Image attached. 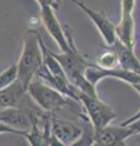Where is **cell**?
Instances as JSON below:
<instances>
[{
  "mask_svg": "<svg viewBox=\"0 0 140 146\" xmlns=\"http://www.w3.org/2000/svg\"><path fill=\"white\" fill-rule=\"evenodd\" d=\"M52 1L56 4V6H57V7H58V5H60V4H61V0H52Z\"/></svg>",
  "mask_w": 140,
  "mask_h": 146,
  "instance_id": "16",
  "label": "cell"
},
{
  "mask_svg": "<svg viewBox=\"0 0 140 146\" xmlns=\"http://www.w3.org/2000/svg\"><path fill=\"white\" fill-rule=\"evenodd\" d=\"M138 119H140V110H139L137 113H135V115H133L132 117H129V118H127L125 121L122 122L121 125H128V124H130V123H133V122L138 121Z\"/></svg>",
  "mask_w": 140,
  "mask_h": 146,
  "instance_id": "15",
  "label": "cell"
},
{
  "mask_svg": "<svg viewBox=\"0 0 140 146\" xmlns=\"http://www.w3.org/2000/svg\"><path fill=\"white\" fill-rule=\"evenodd\" d=\"M27 94L42 111L45 113H50V115L62 112L65 108H70L78 104L74 100L64 96L57 90L49 86L43 80L35 77L27 88Z\"/></svg>",
  "mask_w": 140,
  "mask_h": 146,
  "instance_id": "3",
  "label": "cell"
},
{
  "mask_svg": "<svg viewBox=\"0 0 140 146\" xmlns=\"http://www.w3.org/2000/svg\"><path fill=\"white\" fill-rule=\"evenodd\" d=\"M134 136L129 125H107L95 131L93 146H127V139Z\"/></svg>",
  "mask_w": 140,
  "mask_h": 146,
  "instance_id": "7",
  "label": "cell"
},
{
  "mask_svg": "<svg viewBox=\"0 0 140 146\" xmlns=\"http://www.w3.org/2000/svg\"><path fill=\"white\" fill-rule=\"evenodd\" d=\"M40 16H42V21L45 26V28L49 32L54 40L56 42L58 45V48L61 49L62 52H66L70 50V45L67 42L66 34H65V29L62 28V26L60 25L57 17L55 16L54 9L49 5H44L40 6Z\"/></svg>",
  "mask_w": 140,
  "mask_h": 146,
  "instance_id": "9",
  "label": "cell"
},
{
  "mask_svg": "<svg viewBox=\"0 0 140 146\" xmlns=\"http://www.w3.org/2000/svg\"><path fill=\"white\" fill-rule=\"evenodd\" d=\"M108 49L113 50L115 54L118 58V65L121 66L122 70L134 72L140 74V61L135 56L134 50L127 48L125 45L122 44L119 40H116L113 45L108 46Z\"/></svg>",
  "mask_w": 140,
  "mask_h": 146,
  "instance_id": "11",
  "label": "cell"
},
{
  "mask_svg": "<svg viewBox=\"0 0 140 146\" xmlns=\"http://www.w3.org/2000/svg\"><path fill=\"white\" fill-rule=\"evenodd\" d=\"M16 80H17V66L16 63H13V65L9 66L6 70L0 72V91L7 88L9 85H11Z\"/></svg>",
  "mask_w": 140,
  "mask_h": 146,
  "instance_id": "13",
  "label": "cell"
},
{
  "mask_svg": "<svg viewBox=\"0 0 140 146\" xmlns=\"http://www.w3.org/2000/svg\"><path fill=\"white\" fill-rule=\"evenodd\" d=\"M122 17L118 25H116L117 40L129 49L135 46V22L133 11L135 7V0H121Z\"/></svg>",
  "mask_w": 140,
  "mask_h": 146,
  "instance_id": "6",
  "label": "cell"
},
{
  "mask_svg": "<svg viewBox=\"0 0 140 146\" xmlns=\"http://www.w3.org/2000/svg\"><path fill=\"white\" fill-rule=\"evenodd\" d=\"M84 122L79 123L71 121L68 118L60 117L57 115L50 116V130L51 134L64 146L73 145L80 138L84 129Z\"/></svg>",
  "mask_w": 140,
  "mask_h": 146,
  "instance_id": "5",
  "label": "cell"
},
{
  "mask_svg": "<svg viewBox=\"0 0 140 146\" xmlns=\"http://www.w3.org/2000/svg\"><path fill=\"white\" fill-rule=\"evenodd\" d=\"M64 29H65L67 42H68V45H70V50L66 52H61V54H55L50 50L51 55L60 63V66L62 67V70H64L65 74L67 77V79H68V82L74 88L78 89V91H80V93L92 95V96H96L98 95L96 88L90 84L84 77L85 68L90 63L85 60L84 55L76 48L70 27H65Z\"/></svg>",
  "mask_w": 140,
  "mask_h": 146,
  "instance_id": "1",
  "label": "cell"
},
{
  "mask_svg": "<svg viewBox=\"0 0 140 146\" xmlns=\"http://www.w3.org/2000/svg\"><path fill=\"white\" fill-rule=\"evenodd\" d=\"M40 33L37 29H28L25 34L23 49L17 61V80L27 89L34 79L35 73L43 65V54L39 45Z\"/></svg>",
  "mask_w": 140,
  "mask_h": 146,
  "instance_id": "2",
  "label": "cell"
},
{
  "mask_svg": "<svg viewBox=\"0 0 140 146\" xmlns=\"http://www.w3.org/2000/svg\"><path fill=\"white\" fill-rule=\"evenodd\" d=\"M26 133H27V131H20V130L12 129V128H10V127H7V125L1 124V123H0V134H17V135L25 136Z\"/></svg>",
  "mask_w": 140,
  "mask_h": 146,
  "instance_id": "14",
  "label": "cell"
},
{
  "mask_svg": "<svg viewBox=\"0 0 140 146\" xmlns=\"http://www.w3.org/2000/svg\"><path fill=\"white\" fill-rule=\"evenodd\" d=\"M27 98V89L16 80L0 91V108H21Z\"/></svg>",
  "mask_w": 140,
  "mask_h": 146,
  "instance_id": "10",
  "label": "cell"
},
{
  "mask_svg": "<svg viewBox=\"0 0 140 146\" xmlns=\"http://www.w3.org/2000/svg\"><path fill=\"white\" fill-rule=\"evenodd\" d=\"M95 66L102 68V70H115L118 66V58L115 54L113 50H108V51L101 54L100 56L96 58Z\"/></svg>",
  "mask_w": 140,
  "mask_h": 146,
  "instance_id": "12",
  "label": "cell"
},
{
  "mask_svg": "<svg viewBox=\"0 0 140 146\" xmlns=\"http://www.w3.org/2000/svg\"><path fill=\"white\" fill-rule=\"evenodd\" d=\"M72 3L76 4L80 10H82L85 15H87L95 27L98 28V31L100 32L101 36L105 40V43L107 46H111L113 45L115 42L117 40V35H116V25H113L112 22L108 20L105 16V13L102 11H95L93 9L88 7L84 3L79 1V0H72Z\"/></svg>",
  "mask_w": 140,
  "mask_h": 146,
  "instance_id": "8",
  "label": "cell"
},
{
  "mask_svg": "<svg viewBox=\"0 0 140 146\" xmlns=\"http://www.w3.org/2000/svg\"><path fill=\"white\" fill-rule=\"evenodd\" d=\"M78 101L85 111L87 118L95 131H99L105 127L110 125L111 122L117 118L116 112L106 102L100 100L98 95L92 96V95H87L78 91Z\"/></svg>",
  "mask_w": 140,
  "mask_h": 146,
  "instance_id": "4",
  "label": "cell"
}]
</instances>
